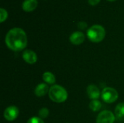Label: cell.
<instances>
[{
    "label": "cell",
    "instance_id": "cell-10",
    "mask_svg": "<svg viewBox=\"0 0 124 123\" xmlns=\"http://www.w3.org/2000/svg\"><path fill=\"white\" fill-rule=\"evenodd\" d=\"M38 5L37 0H25L23 2L22 8L26 12H31L34 10Z\"/></svg>",
    "mask_w": 124,
    "mask_h": 123
},
{
    "label": "cell",
    "instance_id": "cell-18",
    "mask_svg": "<svg viewBox=\"0 0 124 123\" xmlns=\"http://www.w3.org/2000/svg\"><path fill=\"white\" fill-rule=\"evenodd\" d=\"M86 26H87V24H86L85 22H83V21H81V22H80L78 23V28H79L84 29V28H85Z\"/></svg>",
    "mask_w": 124,
    "mask_h": 123
},
{
    "label": "cell",
    "instance_id": "cell-3",
    "mask_svg": "<svg viewBox=\"0 0 124 123\" xmlns=\"http://www.w3.org/2000/svg\"><path fill=\"white\" fill-rule=\"evenodd\" d=\"M87 36L92 42H100L105 36V30L100 25H94L88 29Z\"/></svg>",
    "mask_w": 124,
    "mask_h": 123
},
{
    "label": "cell",
    "instance_id": "cell-2",
    "mask_svg": "<svg viewBox=\"0 0 124 123\" xmlns=\"http://www.w3.org/2000/svg\"><path fill=\"white\" fill-rule=\"evenodd\" d=\"M49 96L52 101L56 103H62L68 99V93L63 87L54 85L49 88Z\"/></svg>",
    "mask_w": 124,
    "mask_h": 123
},
{
    "label": "cell",
    "instance_id": "cell-8",
    "mask_svg": "<svg viewBox=\"0 0 124 123\" xmlns=\"http://www.w3.org/2000/svg\"><path fill=\"white\" fill-rule=\"evenodd\" d=\"M87 91V95L89 97V99L94 100V99H97L100 96V91L99 88L94 85V84H91L87 87L86 89Z\"/></svg>",
    "mask_w": 124,
    "mask_h": 123
},
{
    "label": "cell",
    "instance_id": "cell-6",
    "mask_svg": "<svg viewBox=\"0 0 124 123\" xmlns=\"http://www.w3.org/2000/svg\"><path fill=\"white\" fill-rule=\"evenodd\" d=\"M19 115V110L15 106H10L7 107L4 112V118L8 121L15 120Z\"/></svg>",
    "mask_w": 124,
    "mask_h": 123
},
{
    "label": "cell",
    "instance_id": "cell-16",
    "mask_svg": "<svg viewBox=\"0 0 124 123\" xmlns=\"http://www.w3.org/2000/svg\"><path fill=\"white\" fill-rule=\"evenodd\" d=\"M7 17V12L4 9L1 8L0 9V22H4Z\"/></svg>",
    "mask_w": 124,
    "mask_h": 123
},
{
    "label": "cell",
    "instance_id": "cell-9",
    "mask_svg": "<svg viewBox=\"0 0 124 123\" xmlns=\"http://www.w3.org/2000/svg\"><path fill=\"white\" fill-rule=\"evenodd\" d=\"M23 58L27 63L30 65H33L37 61L36 54L31 50H25L23 54Z\"/></svg>",
    "mask_w": 124,
    "mask_h": 123
},
{
    "label": "cell",
    "instance_id": "cell-12",
    "mask_svg": "<svg viewBox=\"0 0 124 123\" xmlns=\"http://www.w3.org/2000/svg\"><path fill=\"white\" fill-rule=\"evenodd\" d=\"M43 80L44 82L49 84H54L56 81L54 75L50 72H46L43 74Z\"/></svg>",
    "mask_w": 124,
    "mask_h": 123
},
{
    "label": "cell",
    "instance_id": "cell-20",
    "mask_svg": "<svg viewBox=\"0 0 124 123\" xmlns=\"http://www.w3.org/2000/svg\"><path fill=\"white\" fill-rule=\"evenodd\" d=\"M110 1H115V0H110Z\"/></svg>",
    "mask_w": 124,
    "mask_h": 123
},
{
    "label": "cell",
    "instance_id": "cell-14",
    "mask_svg": "<svg viewBox=\"0 0 124 123\" xmlns=\"http://www.w3.org/2000/svg\"><path fill=\"white\" fill-rule=\"evenodd\" d=\"M102 107V104L100 101L94 99L92 100L91 102L89 103V108L93 112H97L99 111Z\"/></svg>",
    "mask_w": 124,
    "mask_h": 123
},
{
    "label": "cell",
    "instance_id": "cell-1",
    "mask_svg": "<svg viewBox=\"0 0 124 123\" xmlns=\"http://www.w3.org/2000/svg\"><path fill=\"white\" fill-rule=\"evenodd\" d=\"M5 43L9 49L20 51L27 46L28 40L25 32L20 28H14L8 31L5 37Z\"/></svg>",
    "mask_w": 124,
    "mask_h": 123
},
{
    "label": "cell",
    "instance_id": "cell-15",
    "mask_svg": "<svg viewBox=\"0 0 124 123\" xmlns=\"http://www.w3.org/2000/svg\"><path fill=\"white\" fill-rule=\"evenodd\" d=\"M49 115V109L47 108H42L39 112V117L41 119L46 118Z\"/></svg>",
    "mask_w": 124,
    "mask_h": 123
},
{
    "label": "cell",
    "instance_id": "cell-4",
    "mask_svg": "<svg viewBox=\"0 0 124 123\" xmlns=\"http://www.w3.org/2000/svg\"><path fill=\"white\" fill-rule=\"evenodd\" d=\"M101 96H102V100L105 102L110 104V103L115 102L118 99V91L113 88L106 87L102 90Z\"/></svg>",
    "mask_w": 124,
    "mask_h": 123
},
{
    "label": "cell",
    "instance_id": "cell-11",
    "mask_svg": "<svg viewBox=\"0 0 124 123\" xmlns=\"http://www.w3.org/2000/svg\"><path fill=\"white\" fill-rule=\"evenodd\" d=\"M49 87L47 86L46 84L45 83H40L39 84L36 89H35V94L39 96V97H41V96H45L47 92L49 91Z\"/></svg>",
    "mask_w": 124,
    "mask_h": 123
},
{
    "label": "cell",
    "instance_id": "cell-7",
    "mask_svg": "<svg viewBox=\"0 0 124 123\" xmlns=\"http://www.w3.org/2000/svg\"><path fill=\"white\" fill-rule=\"evenodd\" d=\"M85 40V36L80 31L73 32L70 36V41L75 45H79L82 43Z\"/></svg>",
    "mask_w": 124,
    "mask_h": 123
},
{
    "label": "cell",
    "instance_id": "cell-17",
    "mask_svg": "<svg viewBox=\"0 0 124 123\" xmlns=\"http://www.w3.org/2000/svg\"><path fill=\"white\" fill-rule=\"evenodd\" d=\"M27 123H44L43 120L41 119L40 117H33L31 118H30L28 120Z\"/></svg>",
    "mask_w": 124,
    "mask_h": 123
},
{
    "label": "cell",
    "instance_id": "cell-13",
    "mask_svg": "<svg viewBox=\"0 0 124 123\" xmlns=\"http://www.w3.org/2000/svg\"><path fill=\"white\" fill-rule=\"evenodd\" d=\"M115 115L118 118H122L124 117V102L118 104L115 109Z\"/></svg>",
    "mask_w": 124,
    "mask_h": 123
},
{
    "label": "cell",
    "instance_id": "cell-5",
    "mask_svg": "<svg viewBox=\"0 0 124 123\" xmlns=\"http://www.w3.org/2000/svg\"><path fill=\"white\" fill-rule=\"evenodd\" d=\"M116 120L115 115L108 110L101 112L97 118V123H114Z\"/></svg>",
    "mask_w": 124,
    "mask_h": 123
},
{
    "label": "cell",
    "instance_id": "cell-19",
    "mask_svg": "<svg viewBox=\"0 0 124 123\" xmlns=\"http://www.w3.org/2000/svg\"><path fill=\"white\" fill-rule=\"evenodd\" d=\"M100 0H88L89 3L91 5H96V4H97L100 2Z\"/></svg>",
    "mask_w": 124,
    "mask_h": 123
}]
</instances>
